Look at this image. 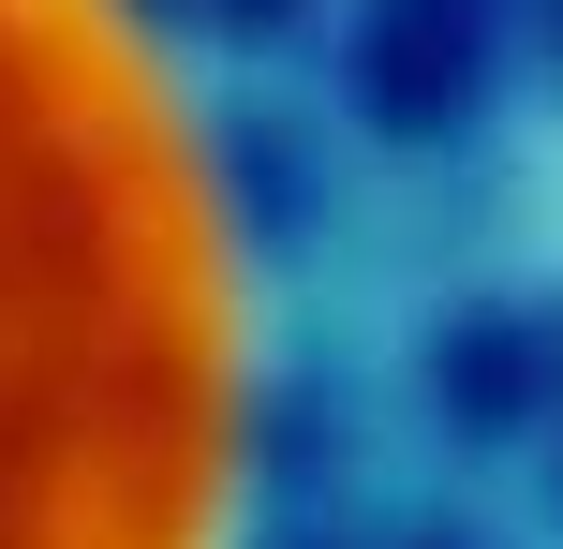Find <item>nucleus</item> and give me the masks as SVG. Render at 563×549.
<instances>
[{
    "label": "nucleus",
    "mask_w": 563,
    "mask_h": 549,
    "mask_svg": "<svg viewBox=\"0 0 563 549\" xmlns=\"http://www.w3.org/2000/svg\"><path fill=\"white\" fill-rule=\"evenodd\" d=\"M238 267L119 0H0V549H208Z\"/></svg>",
    "instance_id": "obj_1"
}]
</instances>
